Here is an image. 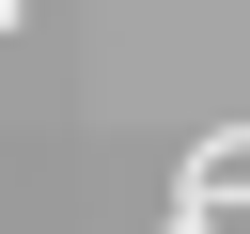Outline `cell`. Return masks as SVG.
Wrapping results in <instances>:
<instances>
[{
  "instance_id": "1",
  "label": "cell",
  "mask_w": 250,
  "mask_h": 234,
  "mask_svg": "<svg viewBox=\"0 0 250 234\" xmlns=\"http://www.w3.org/2000/svg\"><path fill=\"white\" fill-rule=\"evenodd\" d=\"M0 31H16V0H0Z\"/></svg>"
}]
</instances>
